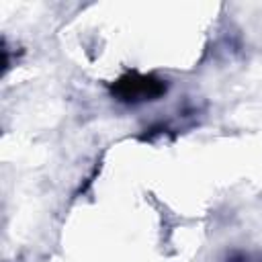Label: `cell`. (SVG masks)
I'll return each instance as SVG.
<instances>
[{"label": "cell", "instance_id": "obj_2", "mask_svg": "<svg viewBox=\"0 0 262 262\" xmlns=\"http://www.w3.org/2000/svg\"><path fill=\"white\" fill-rule=\"evenodd\" d=\"M225 262H262V260H252L250 254H244V252H235L231 256H227Z\"/></svg>", "mask_w": 262, "mask_h": 262}, {"label": "cell", "instance_id": "obj_1", "mask_svg": "<svg viewBox=\"0 0 262 262\" xmlns=\"http://www.w3.org/2000/svg\"><path fill=\"white\" fill-rule=\"evenodd\" d=\"M166 90L168 86L162 78L154 74H139V72H127L111 86L113 96L127 104L158 100L166 94Z\"/></svg>", "mask_w": 262, "mask_h": 262}]
</instances>
